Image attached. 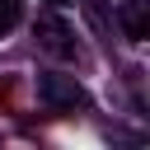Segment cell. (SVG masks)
<instances>
[{"label":"cell","instance_id":"cell-3","mask_svg":"<svg viewBox=\"0 0 150 150\" xmlns=\"http://www.w3.org/2000/svg\"><path fill=\"white\" fill-rule=\"evenodd\" d=\"M150 0H127L122 9H117V23H122V33L131 38V42H141V38H150Z\"/></svg>","mask_w":150,"mask_h":150},{"label":"cell","instance_id":"cell-2","mask_svg":"<svg viewBox=\"0 0 150 150\" xmlns=\"http://www.w3.org/2000/svg\"><path fill=\"white\" fill-rule=\"evenodd\" d=\"M38 47L52 52V56H61V61H70V56H75V33H70V23L56 19V14H38Z\"/></svg>","mask_w":150,"mask_h":150},{"label":"cell","instance_id":"cell-4","mask_svg":"<svg viewBox=\"0 0 150 150\" xmlns=\"http://www.w3.org/2000/svg\"><path fill=\"white\" fill-rule=\"evenodd\" d=\"M19 9H23L19 0H0V38H5V33L19 23Z\"/></svg>","mask_w":150,"mask_h":150},{"label":"cell","instance_id":"cell-1","mask_svg":"<svg viewBox=\"0 0 150 150\" xmlns=\"http://www.w3.org/2000/svg\"><path fill=\"white\" fill-rule=\"evenodd\" d=\"M38 98H42V108H52V112L89 108V94L75 84V75H42V80H38Z\"/></svg>","mask_w":150,"mask_h":150},{"label":"cell","instance_id":"cell-5","mask_svg":"<svg viewBox=\"0 0 150 150\" xmlns=\"http://www.w3.org/2000/svg\"><path fill=\"white\" fill-rule=\"evenodd\" d=\"M52 5H66V0H52Z\"/></svg>","mask_w":150,"mask_h":150}]
</instances>
